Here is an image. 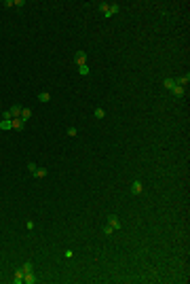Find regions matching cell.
Masks as SVG:
<instances>
[{
  "instance_id": "cell-1",
  "label": "cell",
  "mask_w": 190,
  "mask_h": 284,
  "mask_svg": "<svg viewBox=\"0 0 190 284\" xmlns=\"http://www.w3.org/2000/svg\"><path fill=\"white\" fill-rule=\"evenodd\" d=\"M131 193H133V195H142L144 193V183L142 180H133V183H131Z\"/></svg>"
},
{
  "instance_id": "cell-2",
  "label": "cell",
  "mask_w": 190,
  "mask_h": 284,
  "mask_svg": "<svg viewBox=\"0 0 190 284\" xmlns=\"http://www.w3.org/2000/svg\"><path fill=\"white\" fill-rule=\"evenodd\" d=\"M108 225L116 231V229H120V218H118L116 214H110V216H108Z\"/></svg>"
},
{
  "instance_id": "cell-3",
  "label": "cell",
  "mask_w": 190,
  "mask_h": 284,
  "mask_svg": "<svg viewBox=\"0 0 190 284\" xmlns=\"http://www.w3.org/2000/svg\"><path fill=\"white\" fill-rule=\"evenodd\" d=\"M116 13H118V4H108V9L103 11V17H108V19H110V17H114Z\"/></svg>"
},
{
  "instance_id": "cell-4",
  "label": "cell",
  "mask_w": 190,
  "mask_h": 284,
  "mask_svg": "<svg viewBox=\"0 0 190 284\" xmlns=\"http://www.w3.org/2000/svg\"><path fill=\"white\" fill-rule=\"evenodd\" d=\"M11 123H13V130H17V132H21V130L25 127V121H23L21 117H15V119H11Z\"/></svg>"
},
{
  "instance_id": "cell-5",
  "label": "cell",
  "mask_w": 190,
  "mask_h": 284,
  "mask_svg": "<svg viewBox=\"0 0 190 284\" xmlns=\"http://www.w3.org/2000/svg\"><path fill=\"white\" fill-rule=\"evenodd\" d=\"M76 64L78 66H85L87 64V53L85 51H76Z\"/></svg>"
},
{
  "instance_id": "cell-6",
  "label": "cell",
  "mask_w": 190,
  "mask_h": 284,
  "mask_svg": "<svg viewBox=\"0 0 190 284\" xmlns=\"http://www.w3.org/2000/svg\"><path fill=\"white\" fill-rule=\"evenodd\" d=\"M173 81H175V85L184 87V85H188V81H190V74H184V76H178V79H173Z\"/></svg>"
},
{
  "instance_id": "cell-7",
  "label": "cell",
  "mask_w": 190,
  "mask_h": 284,
  "mask_svg": "<svg viewBox=\"0 0 190 284\" xmlns=\"http://www.w3.org/2000/svg\"><path fill=\"white\" fill-rule=\"evenodd\" d=\"M21 108H23V106H19V104H15V106H11V108H8V112H11V117H13V119H15V117H19V115H21Z\"/></svg>"
},
{
  "instance_id": "cell-8",
  "label": "cell",
  "mask_w": 190,
  "mask_h": 284,
  "mask_svg": "<svg viewBox=\"0 0 190 284\" xmlns=\"http://www.w3.org/2000/svg\"><path fill=\"white\" fill-rule=\"evenodd\" d=\"M13 282H15V284H23V272H21V269H17V272H15Z\"/></svg>"
},
{
  "instance_id": "cell-9",
  "label": "cell",
  "mask_w": 190,
  "mask_h": 284,
  "mask_svg": "<svg viewBox=\"0 0 190 284\" xmlns=\"http://www.w3.org/2000/svg\"><path fill=\"white\" fill-rule=\"evenodd\" d=\"M23 282H25V284H34V282H36V278H34V274H32V272H28V274H23Z\"/></svg>"
},
{
  "instance_id": "cell-10",
  "label": "cell",
  "mask_w": 190,
  "mask_h": 284,
  "mask_svg": "<svg viewBox=\"0 0 190 284\" xmlns=\"http://www.w3.org/2000/svg\"><path fill=\"white\" fill-rule=\"evenodd\" d=\"M171 94H173V95H178V98H182V95L186 94V89H184V87H180V85H175V87L171 89Z\"/></svg>"
},
{
  "instance_id": "cell-11",
  "label": "cell",
  "mask_w": 190,
  "mask_h": 284,
  "mask_svg": "<svg viewBox=\"0 0 190 284\" xmlns=\"http://www.w3.org/2000/svg\"><path fill=\"white\" fill-rule=\"evenodd\" d=\"M163 85H165V89H169V91H171V89L175 87V81L169 76V79H165V81H163Z\"/></svg>"
},
{
  "instance_id": "cell-12",
  "label": "cell",
  "mask_w": 190,
  "mask_h": 284,
  "mask_svg": "<svg viewBox=\"0 0 190 284\" xmlns=\"http://www.w3.org/2000/svg\"><path fill=\"white\" fill-rule=\"evenodd\" d=\"M0 130H4V132H6V130H13V123H11L8 119H2V121H0Z\"/></svg>"
},
{
  "instance_id": "cell-13",
  "label": "cell",
  "mask_w": 190,
  "mask_h": 284,
  "mask_svg": "<svg viewBox=\"0 0 190 284\" xmlns=\"http://www.w3.org/2000/svg\"><path fill=\"white\" fill-rule=\"evenodd\" d=\"M19 117H21L23 121H28V119L32 117V110H30V108H21V115H19Z\"/></svg>"
},
{
  "instance_id": "cell-14",
  "label": "cell",
  "mask_w": 190,
  "mask_h": 284,
  "mask_svg": "<svg viewBox=\"0 0 190 284\" xmlns=\"http://www.w3.org/2000/svg\"><path fill=\"white\" fill-rule=\"evenodd\" d=\"M34 176H36V178H45V176H47V168H36Z\"/></svg>"
},
{
  "instance_id": "cell-15",
  "label": "cell",
  "mask_w": 190,
  "mask_h": 284,
  "mask_svg": "<svg viewBox=\"0 0 190 284\" xmlns=\"http://www.w3.org/2000/svg\"><path fill=\"white\" fill-rule=\"evenodd\" d=\"M93 117H95V119H103V117H106V110H103V108H95Z\"/></svg>"
},
{
  "instance_id": "cell-16",
  "label": "cell",
  "mask_w": 190,
  "mask_h": 284,
  "mask_svg": "<svg viewBox=\"0 0 190 284\" xmlns=\"http://www.w3.org/2000/svg\"><path fill=\"white\" fill-rule=\"evenodd\" d=\"M38 100H40V102H49V100H51V94H49V91H40V94H38Z\"/></svg>"
},
{
  "instance_id": "cell-17",
  "label": "cell",
  "mask_w": 190,
  "mask_h": 284,
  "mask_svg": "<svg viewBox=\"0 0 190 284\" xmlns=\"http://www.w3.org/2000/svg\"><path fill=\"white\" fill-rule=\"evenodd\" d=\"M78 72H80L83 76H87V74H89V66H87V64H85V66H78Z\"/></svg>"
},
{
  "instance_id": "cell-18",
  "label": "cell",
  "mask_w": 190,
  "mask_h": 284,
  "mask_svg": "<svg viewBox=\"0 0 190 284\" xmlns=\"http://www.w3.org/2000/svg\"><path fill=\"white\" fill-rule=\"evenodd\" d=\"M21 272H23V274L32 272V263H30V261H25V263H23V267H21Z\"/></svg>"
},
{
  "instance_id": "cell-19",
  "label": "cell",
  "mask_w": 190,
  "mask_h": 284,
  "mask_svg": "<svg viewBox=\"0 0 190 284\" xmlns=\"http://www.w3.org/2000/svg\"><path fill=\"white\" fill-rule=\"evenodd\" d=\"M36 168H38V165H36V163H34V161H30V163H28V170H30V172H32V174H34V172H36Z\"/></svg>"
},
{
  "instance_id": "cell-20",
  "label": "cell",
  "mask_w": 190,
  "mask_h": 284,
  "mask_svg": "<svg viewBox=\"0 0 190 284\" xmlns=\"http://www.w3.org/2000/svg\"><path fill=\"white\" fill-rule=\"evenodd\" d=\"M76 134H78L76 127H68V136H76Z\"/></svg>"
},
{
  "instance_id": "cell-21",
  "label": "cell",
  "mask_w": 190,
  "mask_h": 284,
  "mask_svg": "<svg viewBox=\"0 0 190 284\" xmlns=\"http://www.w3.org/2000/svg\"><path fill=\"white\" fill-rule=\"evenodd\" d=\"M112 231H114V229H112V227H110V225H106V227H103V233H106V236H110V233H112Z\"/></svg>"
},
{
  "instance_id": "cell-22",
  "label": "cell",
  "mask_w": 190,
  "mask_h": 284,
  "mask_svg": "<svg viewBox=\"0 0 190 284\" xmlns=\"http://www.w3.org/2000/svg\"><path fill=\"white\" fill-rule=\"evenodd\" d=\"M2 119H8V121H11L13 117H11V112H8V110H4V112H2Z\"/></svg>"
},
{
  "instance_id": "cell-23",
  "label": "cell",
  "mask_w": 190,
  "mask_h": 284,
  "mask_svg": "<svg viewBox=\"0 0 190 284\" xmlns=\"http://www.w3.org/2000/svg\"><path fill=\"white\" fill-rule=\"evenodd\" d=\"M25 229H28V231H32V229H34V223H32V221H28V223H25Z\"/></svg>"
},
{
  "instance_id": "cell-24",
  "label": "cell",
  "mask_w": 190,
  "mask_h": 284,
  "mask_svg": "<svg viewBox=\"0 0 190 284\" xmlns=\"http://www.w3.org/2000/svg\"><path fill=\"white\" fill-rule=\"evenodd\" d=\"M63 257H66V259H72V257H74V252H72V250H66V252H63Z\"/></svg>"
}]
</instances>
